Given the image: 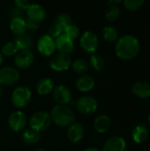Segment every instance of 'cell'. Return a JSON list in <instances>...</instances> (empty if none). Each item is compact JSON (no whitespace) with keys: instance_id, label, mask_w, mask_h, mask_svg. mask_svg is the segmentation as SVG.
Segmentation results:
<instances>
[{"instance_id":"12","label":"cell","mask_w":150,"mask_h":151,"mask_svg":"<svg viewBox=\"0 0 150 151\" xmlns=\"http://www.w3.org/2000/svg\"><path fill=\"white\" fill-rule=\"evenodd\" d=\"M53 98L57 104L66 105L72 101V92L68 87L60 84L57 87L54 88Z\"/></svg>"},{"instance_id":"10","label":"cell","mask_w":150,"mask_h":151,"mask_svg":"<svg viewBox=\"0 0 150 151\" xmlns=\"http://www.w3.org/2000/svg\"><path fill=\"white\" fill-rule=\"evenodd\" d=\"M8 125L11 131L19 133L21 132L27 125V117L20 111L11 112L8 118Z\"/></svg>"},{"instance_id":"17","label":"cell","mask_w":150,"mask_h":151,"mask_svg":"<svg viewBox=\"0 0 150 151\" xmlns=\"http://www.w3.org/2000/svg\"><path fill=\"white\" fill-rule=\"evenodd\" d=\"M10 30L11 32L18 36L23 34H26L27 32V23H26V19L21 17V16H18V17H13L11 21H10Z\"/></svg>"},{"instance_id":"40","label":"cell","mask_w":150,"mask_h":151,"mask_svg":"<svg viewBox=\"0 0 150 151\" xmlns=\"http://www.w3.org/2000/svg\"><path fill=\"white\" fill-rule=\"evenodd\" d=\"M33 151H46L45 150H43V149H36V150H34Z\"/></svg>"},{"instance_id":"14","label":"cell","mask_w":150,"mask_h":151,"mask_svg":"<svg viewBox=\"0 0 150 151\" xmlns=\"http://www.w3.org/2000/svg\"><path fill=\"white\" fill-rule=\"evenodd\" d=\"M126 142L121 136L110 137L104 143L103 151H126Z\"/></svg>"},{"instance_id":"30","label":"cell","mask_w":150,"mask_h":151,"mask_svg":"<svg viewBox=\"0 0 150 151\" xmlns=\"http://www.w3.org/2000/svg\"><path fill=\"white\" fill-rule=\"evenodd\" d=\"M123 4L126 10L134 12V11L141 9L145 4V1L144 0H126L123 2Z\"/></svg>"},{"instance_id":"28","label":"cell","mask_w":150,"mask_h":151,"mask_svg":"<svg viewBox=\"0 0 150 151\" xmlns=\"http://www.w3.org/2000/svg\"><path fill=\"white\" fill-rule=\"evenodd\" d=\"M19 51V49L18 48L17 44L15 43L14 41H11L8 42L6 43H4L2 47L1 50V53L3 56L5 57H12V56H16V54Z\"/></svg>"},{"instance_id":"32","label":"cell","mask_w":150,"mask_h":151,"mask_svg":"<svg viewBox=\"0 0 150 151\" xmlns=\"http://www.w3.org/2000/svg\"><path fill=\"white\" fill-rule=\"evenodd\" d=\"M64 34L73 41V40H75L79 36L80 29H79V27L76 25L71 24V25H69L68 27H66L65 28V33Z\"/></svg>"},{"instance_id":"35","label":"cell","mask_w":150,"mask_h":151,"mask_svg":"<svg viewBox=\"0 0 150 151\" xmlns=\"http://www.w3.org/2000/svg\"><path fill=\"white\" fill-rule=\"evenodd\" d=\"M26 23H27V29L29 31H35L39 27V24L37 22H34V21L30 20L28 19H26Z\"/></svg>"},{"instance_id":"36","label":"cell","mask_w":150,"mask_h":151,"mask_svg":"<svg viewBox=\"0 0 150 151\" xmlns=\"http://www.w3.org/2000/svg\"><path fill=\"white\" fill-rule=\"evenodd\" d=\"M120 3H122L121 0H115V1L110 0V1L107 2V5H118V4H120Z\"/></svg>"},{"instance_id":"39","label":"cell","mask_w":150,"mask_h":151,"mask_svg":"<svg viewBox=\"0 0 150 151\" xmlns=\"http://www.w3.org/2000/svg\"><path fill=\"white\" fill-rule=\"evenodd\" d=\"M3 62H4V56H3L2 53L0 52V66H1V65L3 64Z\"/></svg>"},{"instance_id":"4","label":"cell","mask_w":150,"mask_h":151,"mask_svg":"<svg viewBox=\"0 0 150 151\" xmlns=\"http://www.w3.org/2000/svg\"><path fill=\"white\" fill-rule=\"evenodd\" d=\"M11 103L16 108H24L29 104L32 99L31 90L25 86L16 88L11 93Z\"/></svg>"},{"instance_id":"41","label":"cell","mask_w":150,"mask_h":151,"mask_svg":"<svg viewBox=\"0 0 150 151\" xmlns=\"http://www.w3.org/2000/svg\"><path fill=\"white\" fill-rule=\"evenodd\" d=\"M148 123H149V125L150 126V113L149 114V116H148Z\"/></svg>"},{"instance_id":"38","label":"cell","mask_w":150,"mask_h":151,"mask_svg":"<svg viewBox=\"0 0 150 151\" xmlns=\"http://www.w3.org/2000/svg\"><path fill=\"white\" fill-rule=\"evenodd\" d=\"M4 93V88L2 85H0V96H2Z\"/></svg>"},{"instance_id":"9","label":"cell","mask_w":150,"mask_h":151,"mask_svg":"<svg viewBox=\"0 0 150 151\" xmlns=\"http://www.w3.org/2000/svg\"><path fill=\"white\" fill-rule=\"evenodd\" d=\"M19 80V71L12 66H4L0 68V85L12 86Z\"/></svg>"},{"instance_id":"37","label":"cell","mask_w":150,"mask_h":151,"mask_svg":"<svg viewBox=\"0 0 150 151\" xmlns=\"http://www.w3.org/2000/svg\"><path fill=\"white\" fill-rule=\"evenodd\" d=\"M84 151H102V150H100L98 148H95V147H89V148L86 149Z\"/></svg>"},{"instance_id":"19","label":"cell","mask_w":150,"mask_h":151,"mask_svg":"<svg viewBox=\"0 0 150 151\" xmlns=\"http://www.w3.org/2000/svg\"><path fill=\"white\" fill-rule=\"evenodd\" d=\"M132 92L141 99L149 98L150 97V84L146 81H137L133 85Z\"/></svg>"},{"instance_id":"22","label":"cell","mask_w":150,"mask_h":151,"mask_svg":"<svg viewBox=\"0 0 150 151\" xmlns=\"http://www.w3.org/2000/svg\"><path fill=\"white\" fill-rule=\"evenodd\" d=\"M76 88L82 93H88L91 91L95 87V80L89 75H82L76 81Z\"/></svg>"},{"instance_id":"1","label":"cell","mask_w":150,"mask_h":151,"mask_svg":"<svg viewBox=\"0 0 150 151\" xmlns=\"http://www.w3.org/2000/svg\"><path fill=\"white\" fill-rule=\"evenodd\" d=\"M141 43L138 37L133 35H124L118 37L115 44L116 56L121 60H131L137 57L140 52Z\"/></svg>"},{"instance_id":"20","label":"cell","mask_w":150,"mask_h":151,"mask_svg":"<svg viewBox=\"0 0 150 151\" xmlns=\"http://www.w3.org/2000/svg\"><path fill=\"white\" fill-rule=\"evenodd\" d=\"M111 119L105 114L98 115L94 120V128L99 134H104L111 128Z\"/></svg>"},{"instance_id":"25","label":"cell","mask_w":150,"mask_h":151,"mask_svg":"<svg viewBox=\"0 0 150 151\" xmlns=\"http://www.w3.org/2000/svg\"><path fill=\"white\" fill-rule=\"evenodd\" d=\"M103 37L108 42H117L118 39V30L114 26H106L103 29Z\"/></svg>"},{"instance_id":"16","label":"cell","mask_w":150,"mask_h":151,"mask_svg":"<svg viewBox=\"0 0 150 151\" xmlns=\"http://www.w3.org/2000/svg\"><path fill=\"white\" fill-rule=\"evenodd\" d=\"M84 137V128L80 123L73 122L68 127L67 138L72 143L80 142Z\"/></svg>"},{"instance_id":"34","label":"cell","mask_w":150,"mask_h":151,"mask_svg":"<svg viewBox=\"0 0 150 151\" xmlns=\"http://www.w3.org/2000/svg\"><path fill=\"white\" fill-rule=\"evenodd\" d=\"M14 4L19 10H22V11H27V9L31 4L27 0H16L14 1Z\"/></svg>"},{"instance_id":"21","label":"cell","mask_w":150,"mask_h":151,"mask_svg":"<svg viewBox=\"0 0 150 151\" xmlns=\"http://www.w3.org/2000/svg\"><path fill=\"white\" fill-rule=\"evenodd\" d=\"M36 92L41 96H47L54 90V81L50 78H42L36 82Z\"/></svg>"},{"instance_id":"15","label":"cell","mask_w":150,"mask_h":151,"mask_svg":"<svg viewBox=\"0 0 150 151\" xmlns=\"http://www.w3.org/2000/svg\"><path fill=\"white\" fill-rule=\"evenodd\" d=\"M56 42V50L60 53L70 54L74 50V42L72 39L66 36L65 34L55 39Z\"/></svg>"},{"instance_id":"11","label":"cell","mask_w":150,"mask_h":151,"mask_svg":"<svg viewBox=\"0 0 150 151\" xmlns=\"http://www.w3.org/2000/svg\"><path fill=\"white\" fill-rule=\"evenodd\" d=\"M34 61V54L30 50H19L14 58L15 65L19 69H27L32 65Z\"/></svg>"},{"instance_id":"7","label":"cell","mask_w":150,"mask_h":151,"mask_svg":"<svg viewBox=\"0 0 150 151\" xmlns=\"http://www.w3.org/2000/svg\"><path fill=\"white\" fill-rule=\"evenodd\" d=\"M72 65V58L70 55L57 52L54 54L50 60V66L55 72L67 71Z\"/></svg>"},{"instance_id":"29","label":"cell","mask_w":150,"mask_h":151,"mask_svg":"<svg viewBox=\"0 0 150 151\" xmlns=\"http://www.w3.org/2000/svg\"><path fill=\"white\" fill-rule=\"evenodd\" d=\"M88 65L95 71L99 72L104 67V59L101 55L98 54H92L89 58Z\"/></svg>"},{"instance_id":"31","label":"cell","mask_w":150,"mask_h":151,"mask_svg":"<svg viewBox=\"0 0 150 151\" xmlns=\"http://www.w3.org/2000/svg\"><path fill=\"white\" fill-rule=\"evenodd\" d=\"M54 23L58 24V25H60L61 27H65V28L66 27H68L69 25L72 24V19H71V17H70L68 14H66V13H60V14H58V15L56 17Z\"/></svg>"},{"instance_id":"24","label":"cell","mask_w":150,"mask_h":151,"mask_svg":"<svg viewBox=\"0 0 150 151\" xmlns=\"http://www.w3.org/2000/svg\"><path fill=\"white\" fill-rule=\"evenodd\" d=\"M14 42L17 44V46L19 49V50H29L33 46V44H34L33 38L29 35H27V34H23V35L16 36Z\"/></svg>"},{"instance_id":"13","label":"cell","mask_w":150,"mask_h":151,"mask_svg":"<svg viewBox=\"0 0 150 151\" xmlns=\"http://www.w3.org/2000/svg\"><path fill=\"white\" fill-rule=\"evenodd\" d=\"M27 19L34 22H41L46 18L45 9L39 4H31L26 11Z\"/></svg>"},{"instance_id":"3","label":"cell","mask_w":150,"mask_h":151,"mask_svg":"<svg viewBox=\"0 0 150 151\" xmlns=\"http://www.w3.org/2000/svg\"><path fill=\"white\" fill-rule=\"evenodd\" d=\"M51 119L50 113L40 111L32 115L29 120V127L31 129L41 133L47 130L51 125Z\"/></svg>"},{"instance_id":"33","label":"cell","mask_w":150,"mask_h":151,"mask_svg":"<svg viewBox=\"0 0 150 151\" xmlns=\"http://www.w3.org/2000/svg\"><path fill=\"white\" fill-rule=\"evenodd\" d=\"M65 33V27H61L58 24L53 23V25L49 28V35L53 38V39H57V37H59L60 35H62Z\"/></svg>"},{"instance_id":"18","label":"cell","mask_w":150,"mask_h":151,"mask_svg":"<svg viewBox=\"0 0 150 151\" xmlns=\"http://www.w3.org/2000/svg\"><path fill=\"white\" fill-rule=\"evenodd\" d=\"M149 132L148 127L143 124H139L133 129L131 133V137L135 143L141 144L147 141V139L149 138Z\"/></svg>"},{"instance_id":"26","label":"cell","mask_w":150,"mask_h":151,"mask_svg":"<svg viewBox=\"0 0 150 151\" xmlns=\"http://www.w3.org/2000/svg\"><path fill=\"white\" fill-rule=\"evenodd\" d=\"M72 70L78 73V74H81V75H85L89 68L88 63L82 58H77L75 59L73 62H72Z\"/></svg>"},{"instance_id":"2","label":"cell","mask_w":150,"mask_h":151,"mask_svg":"<svg viewBox=\"0 0 150 151\" xmlns=\"http://www.w3.org/2000/svg\"><path fill=\"white\" fill-rule=\"evenodd\" d=\"M51 121L60 127H66L75 122V115L72 110L66 105L57 104L50 111Z\"/></svg>"},{"instance_id":"6","label":"cell","mask_w":150,"mask_h":151,"mask_svg":"<svg viewBox=\"0 0 150 151\" xmlns=\"http://www.w3.org/2000/svg\"><path fill=\"white\" fill-rule=\"evenodd\" d=\"M37 50L43 57L53 56L56 50L55 39H53L49 34H44L37 41Z\"/></svg>"},{"instance_id":"8","label":"cell","mask_w":150,"mask_h":151,"mask_svg":"<svg viewBox=\"0 0 150 151\" xmlns=\"http://www.w3.org/2000/svg\"><path fill=\"white\" fill-rule=\"evenodd\" d=\"M76 108L78 111L83 115H92L98 109V102L93 96H85L77 101Z\"/></svg>"},{"instance_id":"5","label":"cell","mask_w":150,"mask_h":151,"mask_svg":"<svg viewBox=\"0 0 150 151\" xmlns=\"http://www.w3.org/2000/svg\"><path fill=\"white\" fill-rule=\"evenodd\" d=\"M80 45L84 51L94 54L99 46L98 36L92 31H86L80 38Z\"/></svg>"},{"instance_id":"27","label":"cell","mask_w":150,"mask_h":151,"mask_svg":"<svg viewBox=\"0 0 150 151\" xmlns=\"http://www.w3.org/2000/svg\"><path fill=\"white\" fill-rule=\"evenodd\" d=\"M107 9L105 11V19L110 21V22H114L116 21L121 13L120 8L118 7V5H107Z\"/></svg>"},{"instance_id":"23","label":"cell","mask_w":150,"mask_h":151,"mask_svg":"<svg viewBox=\"0 0 150 151\" xmlns=\"http://www.w3.org/2000/svg\"><path fill=\"white\" fill-rule=\"evenodd\" d=\"M41 134L29 128L23 132L22 141L27 145H35L41 141Z\"/></svg>"}]
</instances>
